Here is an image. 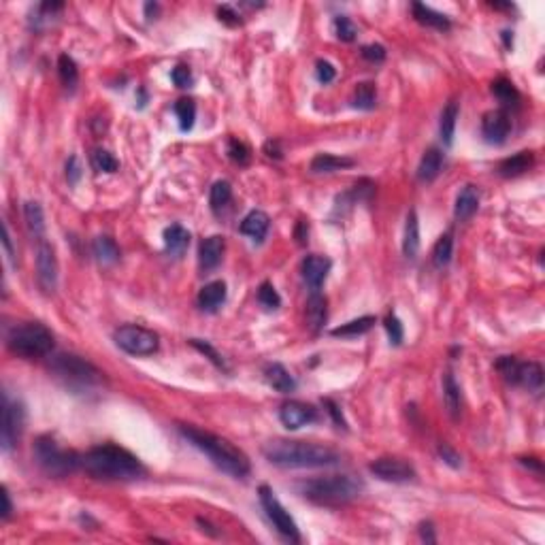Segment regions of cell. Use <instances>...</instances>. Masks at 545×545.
<instances>
[{"label": "cell", "instance_id": "obj_1", "mask_svg": "<svg viewBox=\"0 0 545 545\" xmlns=\"http://www.w3.org/2000/svg\"><path fill=\"white\" fill-rule=\"evenodd\" d=\"M81 467L94 480L105 482H132L145 475V467L134 454L111 443L85 452L81 456Z\"/></svg>", "mask_w": 545, "mask_h": 545}, {"label": "cell", "instance_id": "obj_2", "mask_svg": "<svg viewBox=\"0 0 545 545\" xmlns=\"http://www.w3.org/2000/svg\"><path fill=\"white\" fill-rule=\"evenodd\" d=\"M265 458L281 469H317V467H332L341 460V456L326 445L307 443V441H290V439H275L263 448Z\"/></svg>", "mask_w": 545, "mask_h": 545}, {"label": "cell", "instance_id": "obj_3", "mask_svg": "<svg viewBox=\"0 0 545 545\" xmlns=\"http://www.w3.org/2000/svg\"><path fill=\"white\" fill-rule=\"evenodd\" d=\"M179 433L194 445L199 448L220 471L233 475V477H248L252 467H250V458L237 448L233 445L228 439L224 437H218L213 433H207V430H199L194 426H188V424H179L177 426Z\"/></svg>", "mask_w": 545, "mask_h": 545}, {"label": "cell", "instance_id": "obj_4", "mask_svg": "<svg viewBox=\"0 0 545 545\" xmlns=\"http://www.w3.org/2000/svg\"><path fill=\"white\" fill-rule=\"evenodd\" d=\"M298 494L315 505L341 507L358 499L364 490V484L354 475H326L300 482L296 486Z\"/></svg>", "mask_w": 545, "mask_h": 545}, {"label": "cell", "instance_id": "obj_5", "mask_svg": "<svg viewBox=\"0 0 545 545\" xmlns=\"http://www.w3.org/2000/svg\"><path fill=\"white\" fill-rule=\"evenodd\" d=\"M9 349L21 358H43L53 349V334L38 322H26L15 326L6 339Z\"/></svg>", "mask_w": 545, "mask_h": 545}, {"label": "cell", "instance_id": "obj_6", "mask_svg": "<svg viewBox=\"0 0 545 545\" xmlns=\"http://www.w3.org/2000/svg\"><path fill=\"white\" fill-rule=\"evenodd\" d=\"M36 465L51 477H66L77 467H81V456L73 450H64L55 443L51 435H43L34 443Z\"/></svg>", "mask_w": 545, "mask_h": 545}, {"label": "cell", "instance_id": "obj_7", "mask_svg": "<svg viewBox=\"0 0 545 545\" xmlns=\"http://www.w3.org/2000/svg\"><path fill=\"white\" fill-rule=\"evenodd\" d=\"M51 371L73 386H96L102 381V373L88 360L75 354H58L51 358Z\"/></svg>", "mask_w": 545, "mask_h": 545}, {"label": "cell", "instance_id": "obj_8", "mask_svg": "<svg viewBox=\"0 0 545 545\" xmlns=\"http://www.w3.org/2000/svg\"><path fill=\"white\" fill-rule=\"evenodd\" d=\"M113 341L120 349H124L130 356H152L154 351H158L160 345V339L154 330L134 324L120 326L113 332Z\"/></svg>", "mask_w": 545, "mask_h": 545}, {"label": "cell", "instance_id": "obj_9", "mask_svg": "<svg viewBox=\"0 0 545 545\" xmlns=\"http://www.w3.org/2000/svg\"><path fill=\"white\" fill-rule=\"evenodd\" d=\"M497 369L507 381L522 386L531 392H537L544 386V369L539 362H518L514 356H503L497 362Z\"/></svg>", "mask_w": 545, "mask_h": 545}, {"label": "cell", "instance_id": "obj_10", "mask_svg": "<svg viewBox=\"0 0 545 545\" xmlns=\"http://www.w3.org/2000/svg\"><path fill=\"white\" fill-rule=\"evenodd\" d=\"M258 494H260V503H263V507H265L269 520L272 522V527L277 529V533L283 535L285 539L298 544V541H300L298 527H296L294 518L290 516V512L279 503V499L275 497L272 488H269L267 484H263V486L258 488Z\"/></svg>", "mask_w": 545, "mask_h": 545}, {"label": "cell", "instance_id": "obj_11", "mask_svg": "<svg viewBox=\"0 0 545 545\" xmlns=\"http://www.w3.org/2000/svg\"><path fill=\"white\" fill-rule=\"evenodd\" d=\"M23 424H26V411L23 405L19 401H11L9 396H4V411H2V452L9 454L21 433H23Z\"/></svg>", "mask_w": 545, "mask_h": 545}, {"label": "cell", "instance_id": "obj_12", "mask_svg": "<svg viewBox=\"0 0 545 545\" xmlns=\"http://www.w3.org/2000/svg\"><path fill=\"white\" fill-rule=\"evenodd\" d=\"M369 471L381 482H392V484H405L416 480V469L403 458H377L375 462L369 465Z\"/></svg>", "mask_w": 545, "mask_h": 545}, {"label": "cell", "instance_id": "obj_13", "mask_svg": "<svg viewBox=\"0 0 545 545\" xmlns=\"http://www.w3.org/2000/svg\"><path fill=\"white\" fill-rule=\"evenodd\" d=\"M36 275H38L41 287L47 294H51L58 285V260H55L53 248L45 241H41L36 250Z\"/></svg>", "mask_w": 545, "mask_h": 545}, {"label": "cell", "instance_id": "obj_14", "mask_svg": "<svg viewBox=\"0 0 545 545\" xmlns=\"http://www.w3.org/2000/svg\"><path fill=\"white\" fill-rule=\"evenodd\" d=\"M315 418H317L315 407L300 403V401H290V403L281 405V409H279V420L287 430H298L300 426L315 422Z\"/></svg>", "mask_w": 545, "mask_h": 545}, {"label": "cell", "instance_id": "obj_15", "mask_svg": "<svg viewBox=\"0 0 545 545\" xmlns=\"http://www.w3.org/2000/svg\"><path fill=\"white\" fill-rule=\"evenodd\" d=\"M512 130V120L505 111L497 109V111H488L482 120V134L488 143L492 145H501L507 141Z\"/></svg>", "mask_w": 545, "mask_h": 545}, {"label": "cell", "instance_id": "obj_16", "mask_svg": "<svg viewBox=\"0 0 545 545\" xmlns=\"http://www.w3.org/2000/svg\"><path fill=\"white\" fill-rule=\"evenodd\" d=\"M330 267H332V263L328 260V258H324V256H307L305 260H302V265H300V271H302V279H305V283L311 287V292H317L322 285H324V281H326V277H328V272H330Z\"/></svg>", "mask_w": 545, "mask_h": 545}, {"label": "cell", "instance_id": "obj_17", "mask_svg": "<svg viewBox=\"0 0 545 545\" xmlns=\"http://www.w3.org/2000/svg\"><path fill=\"white\" fill-rule=\"evenodd\" d=\"M480 201H482L480 188L473 186V184H467V186L458 192V196H456V205H454V216H456V220H460V222L471 220V218L477 213V209H480Z\"/></svg>", "mask_w": 545, "mask_h": 545}, {"label": "cell", "instance_id": "obj_18", "mask_svg": "<svg viewBox=\"0 0 545 545\" xmlns=\"http://www.w3.org/2000/svg\"><path fill=\"white\" fill-rule=\"evenodd\" d=\"M224 250H226L224 237H220V235L207 237V239L201 243V248H199V263H201V269H203V271H213V269L222 263Z\"/></svg>", "mask_w": 545, "mask_h": 545}, {"label": "cell", "instance_id": "obj_19", "mask_svg": "<svg viewBox=\"0 0 545 545\" xmlns=\"http://www.w3.org/2000/svg\"><path fill=\"white\" fill-rule=\"evenodd\" d=\"M269 228H271V220H269V216H267L265 211H260V209L250 211V213L243 218V222H241V235L254 239L256 243H260V241L267 237Z\"/></svg>", "mask_w": 545, "mask_h": 545}, {"label": "cell", "instance_id": "obj_20", "mask_svg": "<svg viewBox=\"0 0 545 545\" xmlns=\"http://www.w3.org/2000/svg\"><path fill=\"white\" fill-rule=\"evenodd\" d=\"M190 233L181 224H171L164 231V250L173 258H181L190 248Z\"/></svg>", "mask_w": 545, "mask_h": 545}, {"label": "cell", "instance_id": "obj_21", "mask_svg": "<svg viewBox=\"0 0 545 545\" xmlns=\"http://www.w3.org/2000/svg\"><path fill=\"white\" fill-rule=\"evenodd\" d=\"M196 300H199V307L203 311H209V313L218 311L226 302V283L224 281H211V283L203 285Z\"/></svg>", "mask_w": 545, "mask_h": 545}, {"label": "cell", "instance_id": "obj_22", "mask_svg": "<svg viewBox=\"0 0 545 545\" xmlns=\"http://www.w3.org/2000/svg\"><path fill=\"white\" fill-rule=\"evenodd\" d=\"M443 169V152L439 147H428L420 160V166H418V179L420 181H435L439 177Z\"/></svg>", "mask_w": 545, "mask_h": 545}, {"label": "cell", "instance_id": "obj_23", "mask_svg": "<svg viewBox=\"0 0 545 545\" xmlns=\"http://www.w3.org/2000/svg\"><path fill=\"white\" fill-rule=\"evenodd\" d=\"M420 252V220L418 211L411 209L405 220V235H403V254L413 260Z\"/></svg>", "mask_w": 545, "mask_h": 545}, {"label": "cell", "instance_id": "obj_24", "mask_svg": "<svg viewBox=\"0 0 545 545\" xmlns=\"http://www.w3.org/2000/svg\"><path fill=\"white\" fill-rule=\"evenodd\" d=\"M265 375H267V381H269V386H271L272 390H277V392H281V394H292L294 390H296V379L290 375V371L283 366V364H279V362H272L267 366V371H265Z\"/></svg>", "mask_w": 545, "mask_h": 545}, {"label": "cell", "instance_id": "obj_25", "mask_svg": "<svg viewBox=\"0 0 545 545\" xmlns=\"http://www.w3.org/2000/svg\"><path fill=\"white\" fill-rule=\"evenodd\" d=\"M533 164H535L533 152H520V154H516L512 158H505L499 164V175H503V177H520L527 171H531Z\"/></svg>", "mask_w": 545, "mask_h": 545}, {"label": "cell", "instance_id": "obj_26", "mask_svg": "<svg viewBox=\"0 0 545 545\" xmlns=\"http://www.w3.org/2000/svg\"><path fill=\"white\" fill-rule=\"evenodd\" d=\"M326 305H328L326 296H322L319 292H311V296L307 300V322H309V328L313 332L322 330L324 324H326V317H328Z\"/></svg>", "mask_w": 545, "mask_h": 545}, {"label": "cell", "instance_id": "obj_27", "mask_svg": "<svg viewBox=\"0 0 545 545\" xmlns=\"http://www.w3.org/2000/svg\"><path fill=\"white\" fill-rule=\"evenodd\" d=\"M411 11H413V17L420 23H424V26H430V28H437V30H450V26H452L448 15L435 11V9H430V6H426L422 2H413Z\"/></svg>", "mask_w": 545, "mask_h": 545}, {"label": "cell", "instance_id": "obj_28", "mask_svg": "<svg viewBox=\"0 0 545 545\" xmlns=\"http://www.w3.org/2000/svg\"><path fill=\"white\" fill-rule=\"evenodd\" d=\"M62 6H64L62 2H43V4H38L32 11V15L28 17L30 28L32 30H45L47 26H51L55 21V15L62 11Z\"/></svg>", "mask_w": 545, "mask_h": 545}, {"label": "cell", "instance_id": "obj_29", "mask_svg": "<svg viewBox=\"0 0 545 545\" xmlns=\"http://www.w3.org/2000/svg\"><path fill=\"white\" fill-rule=\"evenodd\" d=\"M349 166H354L351 158H339L332 154H317L309 164L311 173H334V171H343Z\"/></svg>", "mask_w": 545, "mask_h": 545}, {"label": "cell", "instance_id": "obj_30", "mask_svg": "<svg viewBox=\"0 0 545 545\" xmlns=\"http://www.w3.org/2000/svg\"><path fill=\"white\" fill-rule=\"evenodd\" d=\"M92 250H94V256H96V260H98L100 265H115V263L120 260V248H117V243H115L111 237H107V235L96 237Z\"/></svg>", "mask_w": 545, "mask_h": 545}, {"label": "cell", "instance_id": "obj_31", "mask_svg": "<svg viewBox=\"0 0 545 545\" xmlns=\"http://www.w3.org/2000/svg\"><path fill=\"white\" fill-rule=\"evenodd\" d=\"M443 398H445V407H448L450 416L454 420H458V416H460V386H458L454 373L443 375Z\"/></svg>", "mask_w": 545, "mask_h": 545}, {"label": "cell", "instance_id": "obj_32", "mask_svg": "<svg viewBox=\"0 0 545 545\" xmlns=\"http://www.w3.org/2000/svg\"><path fill=\"white\" fill-rule=\"evenodd\" d=\"M456 120H458V102L452 100L443 113H441V122H439V134H441V141L443 145H452L454 143V132H456Z\"/></svg>", "mask_w": 545, "mask_h": 545}, {"label": "cell", "instance_id": "obj_33", "mask_svg": "<svg viewBox=\"0 0 545 545\" xmlns=\"http://www.w3.org/2000/svg\"><path fill=\"white\" fill-rule=\"evenodd\" d=\"M351 105L356 109H362V111L375 109V105H377V88H375V83H371V81L358 83L356 90H354V96H351Z\"/></svg>", "mask_w": 545, "mask_h": 545}, {"label": "cell", "instance_id": "obj_34", "mask_svg": "<svg viewBox=\"0 0 545 545\" xmlns=\"http://www.w3.org/2000/svg\"><path fill=\"white\" fill-rule=\"evenodd\" d=\"M23 220H26V226L28 231L34 235V237H43L45 235V216H43V207L34 201L26 203L23 205Z\"/></svg>", "mask_w": 545, "mask_h": 545}, {"label": "cell", "instance_id": "obj_35", "mask_svg": "<svg viewBox=\"0 0 545 545\" xmlns=\"http://www.w3.org/2000/svg\"><path fill=\"white\" fill-rule=\"evenodd\" d=\"M452 254H454V235L445 233L437 239L435 248H433V263L437 269H443L452 263Z\"/></svg>", "mask_w": 545, "mask_h": 545}, {"label": "cell", "instance_id": "obj_36", "mask_svg": "<svg viewBox=\"0 0 545 545\" xmlns=\"http://www.w3.org/2000/svg\"><path fill=\"white\" fill-rule=\"evenodd\" d=\"M375 322H377L375 315H362L358 319H351V322L334 328L332 337H358V334H364V332H369L375 326Z\"/></svg>", "mask_w": 545, "mask_h": 545}, {"label": "cell", "instance_id": "obj_37", "mask_svg": "<svg viewBox=\"0 0 545 545\" xmlns=\"http://www.w3.org/2000/svg\"><path fill=\"white\" fill-rule=\"evenodd\" d=\"M492 94L499 98V102H503L505 107H518L520 105V92H518V88L509 81V79H505V77H501V79H497L494 83H492Z\"/></svg>", "mask_w": 545, "mask_h": 545}, {"label": "cell", "instance_id": "obj_38", "mask_svg": "<svg viewBox=\"0 0 545 545\" xmlns=\"http://www.w3.org/2000/svg\"><path fill=\"white\" fill-rule=\"evenodd\" d=\"M58 75H60V81L64 83V88H68V90H75V85L79 83V68L68 53H62L58 58Z\"/></svg>", "mask_w": 545, "mask_h": 545}, {"label": "cell", "instance_id": "obj_39", "mask_svg": "<svg viewBox=\"0 0 545 545\" xmlns=\"http://www.w3.org/2000/svg\"><path fill=\"white\" fill-rule=\"evenodd\" d=\"M233 201V186L228 184V181H216L213 186H211V192H209V205H211V209L218 213L220 209H224L228 203Z\"/></svg>", "mask_w": 545, "mask_h": 545}, {"label": "cell", "instance_id": "obj_40", "mask_svg": "<svg viewBox=\"0 0 545 545\" xmlns=\"http://www.w3.org/2000/svg\"><path fill=\"white\" fill-rule=\"evenodd\" d=\"M175 115H177L179 128H181L184 132L192 130L194 120H196V105H194V100H190V98L177 100V102H175Z\"/></svg>", "mask_w": 545, "mask_h": 545}, {"label": "cell", "instance_id": "obj_41", "mask_svg": "<svg viewBox=\"0 0 545 545\" xmlns=\"http://www.w3.org/2000/svg\"><path fill=\"white\" fill-rule=\"evenodd\" d=\"M334 34H337L339 41L351 43L358 36V28H356V23L347 15H337L334 17Z\"/></svg>", "mask_w": 545, "mask_h": 545}, {"label": "cell", "instance_id": "obj_42", "mask_svg": "<svg viewBox=\"0 0 545 545\" xmlns=\"http://www.w3.org/2000/svg\"><path fill=\"white\" fill-rule=\"evenodd\" d=\"M92 166L98 173H115L120 169V162L113 154H109L107 149H96L92 154Z\"/></svg>", "mask_w": 545, "mask_h": 545}, {"label": "cell", "instance_id": "obj_43", "mask_svg": "<svg viewBox=\"0 0 545 545\" xmlns=\"http://www.w3.org/2000/svg\"><path fill=\"white\" fill-rule=\"evenodd\" d=\"M258 302L265 307V309H279V305H281V296H279V292L275 290V285H272L271 281H265V283H260V287H258Z\"/></svg>", "mask_w": 545, "mask_h": 545}, {"label": "cell", "instance_id": "obj_44", "mask_svg": "<svg viewBox=\"0 0 545 545\" xmlns=\"http://www.w3.org/2000/svg\"><path fill=\"white\" fill-rule=\"evenodd\" d=\"M228 156H231L233 162H237V164H241V166L250 164V160H252L250 147H248L243 141H237V139H231V141H228Z\"/></svg>", "mask_w": 545, "mask_h": 545}, {"label": "cell", "instance_id": "obj_45", "mask_svg": "<svg viewBox=\"0 0 545 545\" xmlns=\"http://www.w3.org/2000/svg\"><path fill=\"white\" fill-rule=\"evenodd\" d=\"M383 326H386V332H388L390 343H392V345H401V343H403V339H405V328H403L401 319H398L394 313H390V315L386 317Z\"/></svg>", "mask_w": 545, "mask_h": 545}, {"label": "cell", "instance_id": "obj_46", "mask_svg": "<svg viewBox=\"0 0 545 545\" xmlns=\"http://www.w3.org/2000/svg\"><path fill=\"white\" fill-rule=\"evenodd\" d=\"M190 345H192V347H196L199 351H203V354H205V356H207V358H209V360H211L218 369L228 371V366H226L224 358H222V356H220V354H218V351H216L209 343H203L201 339H192V341H190Z\"/></svg>", "mask_w": 545, "mask_h": 545}, {"label": "cell", "instance_id": "obj_47", "mask_svg": "<svg viewBox=\"0 0 545 545\" xmlns=\"http://www.w3.org/2000/svg\"><path fill=\"white\" fill-rule=\"evenodd\" d=\"M437 452H439L441 460H443L448 467H452V469H460V467H462V456H460V454H458L452 445H448V443H439Z\"/></svg>", "mask_w": 545, "mask_h": 545}, {"label": "cell", "instance_id": "obj_48", "mask_svg": "<svg viewBox=\"0 0 545 545\" xmlns=\"http://www.w3.org/2000/svg\"><path fill=\"white\" fill-rule=\"evenodd\" d=\"M171 79H173V83L177 88H190L192 85V73H190V68L186 64L175 66L173 73H171Z\"/></svg>", "mask_w": 545, "mask_h": 545}, {"label": "cell", "instance_id": "obj_49", "mask_svg": "<svg viewBox=\"0 0 545 545\" xmlns=\"http://www.w3.org/2000/svg\"><path fill=\"white\" fill-rule=\"evenodd\" d=\"M360 53H362V58L369 60V62H383V60H386V47H383V45H377V43L364 45V47L360 49Z\"/></svg>", "mask_w": 545, "mask_h": 545}, {"label": "cell", "instance_id": "obj_50", "mask_svg": "<svg viewBox=\"0 0 545 545\" xmlns=\"http://www.w3.org/2000/svg\"><path fill=\"white\" fill-rule=\"evenodd\" d=\"M334 77H337V68H334L330 62H326V60H317V81L326 85V83H330Z\"/></svg>", "mask_w": 545, "mask_h": 545}, {"label": "cell", "instance_id": "obj_51", "mask_svg": "<svg viewBox=\"0 0 545 545\" xmlns=\"http://www.w3.org/2000/svg\"><path fill=\"white\" fill-rule=\"evenodd\" d=\"M66 179L70 186H77L79 179H81V164H79V158L77 156H70L66 160Z\"/></svg>", "mask_w": 545, "mask_h": 545}, {"label": "cell", "instance_id": "obj_52", "mask_svg": "<svg viewBox=\"0 0 545 545\" xmlns=\"http://www.w3.org/2000/svg\"><path fill=\"white\" fill-rule=\"evenodd\" d=\"M324 407H326V411L330 413L332 422H334V424H337L339 428H345V430H347V422H345V418H343V413H341L339 405H337L334 401L326 398V401H324Z\"/></svg>", "mask_w": 545, "mask_h": 545}, {"label": "cell", "instance_id": "obj_53", "mask_svg": "<svg viewBox=\"0 0 545 545\" xmlns=\"http://www.w3.org/2000/svg\"><path fill=\"white\" fill-rule=\"evenodd\" d=\"M218 15H220V21H226L228 26L241 23V15H239L231 4H222V6L218 9Z\"/></svg>", "mask_w": 545, "mask_h": 545}, {"label": "cell", "instance_id": "obj_54", "mask_svg": "<svg viewBox=\"0 0 545 545\" xmlns=\"http://www.w3.org/2000/svg\"><path fill=\"white\" fill-rule=\"evenodd\" d=\"M420 537H422V541H426V544H435V541H437L433 522H422V524H420Z\"/></svg>", "mask_w": 545, "mask_h": 545}, {"label": "cell", "instance_id": "obj_55", "mask_svg": "<svg viewBox=\"0 0 545 545\" xmlns=\"http://www.w3.org/2000/svg\"><path fill=\"white\" fill-rule=\"evenodd\" d=\"M265 154H267L269 158H275V160H281V158H283V152H281V143H279L277 139H271V141H267V143H265Z\"/></svg>", "mask_w": 545, "mask_h": 545}, {"label": "cell", "instance_id": "obj_56", "mask_svg": "<svg viewBox=\"0 0 545 545\" xmlns=\"http://www.w3.org/2000/svg\"><path fill=\"white\" fill-rule=\"evenodd\" d=\"M2 245H4L6 258L13 263V260H15V250H13V243H11V231H9V224H4V239H2Z\"/></svg>", "mask_w": 545, "mask_h": 545}, {"label": "cell", "instance_id": "obj_57", "mask_svg": "<svg viewBox=\"0 0 545 545\" xmlns=\"http://www.w3.org/2000/svg\"><path fill=\"white\" fill-rule=\"evenodd\" d=\"M2 503H4V505H2V514H0V516H2V520H9L11 514H13V505H11V497H9V490H6V488L2 490Z\"/></svg>", "mask_w": 545, "mask_h": 545}, {"label": "cell", "instance_id": "obj_58", "mask_svg": "<svg viewBox=\"0 0 545 545\" xmlns=\"http://www.w3.org/2000/svg\"><path fill=\"white\" fill-rule=\"evenodd\" d=\"M158 9H160V6H158L156 2H147V4H145V15L152 19V13L156 15V11H158Z\"/></svg>", "mask_w": 545, "mask_h": 545}]
</instances>
